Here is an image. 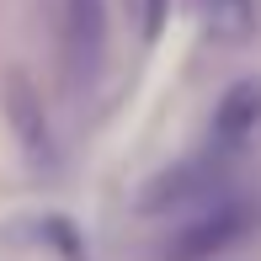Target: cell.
<instances>
[{
    "label": "cell",
    "mask_w": 261,
    "mask_h": 261,
    "mask_svg": "<svg viewBox=\"0 0 261 261\" xmlns=\"http://www.w3.org/2000/svg\"><path fill=\"white\" fill-rule=\"evenodd\" d=\"M0 112H6V128H11V139L21 144V155L48 171L59 149H54V128H48L43 91L32 86L27 69H6V86H0Z\"/></svg>",
    "instance_id": "obj_1"
},
{
    "label": "cell",
    "mask_w": 261,
    "mask_h": 261,
    "mask_svg": "<svg viewBox=\"0 0 261 261\" xmlns=\"http://www.w3.org/2000/svg\"><path fill=\"white\" fill-rule=\"evenodd\" d=\"M256 224V213L240 203V197H219V203H208V213L197 224H187L181 234L171 240V251H165V261H213L224 256L234 240H245Z\"/></svg>",
    "instance_id": "obj_2"
},
{
    "label": "cell",
    "mask_w": 261,
    "mask_h": 261,
    "mask_svg": "<svg viewBox=\"0 0 261 261\" xmlns=\"http://www.w3.org/2000/svg\"><path fill=\"white\" fill-rule=\"evenodd\" d=\"M219 176H224V160L219 155L176 160L171 171H160L155 181L139 192V208H144V213H165V208H187V203H213Z\"/></svg>",
    "instance_id": "obj_3"
},
{
    "label": "cell",
    "mask_w": 261,
    "mask_h": 261,
    "mask_svg": "<svg viewBox=\"0 0 261 261\" xmlns=\"http://www.w3.org/2000/svg\"><path fill=\"white\" fill-rule=\"evenodd\" d=\"M107 59V6L101 0H64V64L69 80H96Z\"/></svg>",
    "instance_id": "obj_4"
},
{
    "label": "cell",
    "mask_w": 261,
    "mask_h": 261,
    "mask_svg": "<svg viewBox=\"0 0 261 261\" xmlns=\"http://www.w3.org/2000/svg\"><path fill=\"white\" fill-rule=\"evenodd\" d=\"M256 123H261V86L256 80H234L219 96V107H213V144L219 149H240L245 139L256 134Z\"/></svg>",
    "instance_id": "obj_5"
},
{
    "label": "cell",
    "mask_w": 261,
    "mask_h": 261,
    "mask_svg": "<svg viewBox=\"0 0 261 261\" xmlns=\"http://www.w3.org/2000/svg\"><path fill=\"white\" fill-rule=\"evenodd\" d=\"M197 16H203L208 38H219V43H245L256 32V6L251 0H203Z\"/></svg>",
    "instance_id": "obj_6"
},
{
    "label": "cell",
    "mask_w": 261,
    "mask_h": 261,
    "mask_svg": "<svg viewBox=\"0 0 261 261\" xmlns=\"http://www.w3.org/2000/svg\"><path fill=\"white\" fill-rule=\"evenodd\" d=\"M43 234L54 240V251L59 256H69V261H86V240H80V229L69 219H43Z\"/></svg>",
    "instance_id": "obj_7"
},
{
    "label": "cell",
    "mask_w": 261,
    "mask_h": 261,
    "mask_svg": "<svg viewBox=\"0 0 261 261\" xmlns=\"http://www.w3.org/2000/svg\"><path fill=\"white\" fill-rule=\"evenodd\" d=\"M165 27V0H144V38H155Z\"/></svg>",
    "instance_id": "obj_8"
}]
</instances>
